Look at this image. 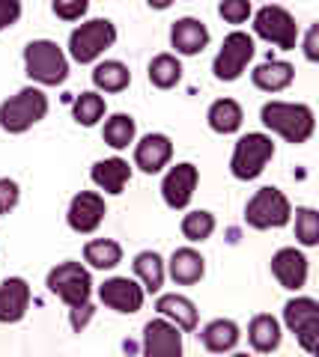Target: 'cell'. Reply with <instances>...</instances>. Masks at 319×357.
<instances>
[{"instance_id": "obj_30", "label": "cell", "mask_w": 319, "mask_h": 357, "mask_svg": "<svg viewBox=\"0 0 319 357\" xmlns=\"http://www.w3.org/2000/svg\"><path fill=\"white\" fill-rule=\"evenodd\" d=\"M135 119H131L128 114H114L111 119L105 122V131H102V137L107 146H114V149H126L131 140H135Z\"/></svg>"}, {"instance_id": "obj_34", "label": "cell", "mask_w": 319, "mask_h": 357, "mask_svg": "<svg viewBox=\"0 0 319 357\" xmlns=\"http://www.w3.org/2000/svg\"><path fill=\"white\" fill-rule=\"evenodd\" d=\"M218 13H221L227 24H245L251 15V0H221Z\"/></svg>"}, {"instance_id": "obj_32", "label": "cell", "mask_w": 319, "mask_h": 357, "mask_svg": "<svg viewBox=\"0 0 319 357\" xmlns=\"http://www.w3.org/2000/svg\"><path fill=\"white\" fill-rule=\"evenodd\" d=\"M102 116H105V98L98 93H81L75 98V119H78L81 126L90 128Z\"/></svg>"}, {"instance_id": "obj_39", "label": "cell", "mask_w": 319, "mask_h": 357, "mask_svg": "<svg viewBox=\"0 0 319 357\" xmlns=\"http://www.w3.org/2000/svg\"><path fill=\"white\" fill-rule=\"evenodd\" d=\"M304 57L311 63L319 60V24H311V30H307V36H304Z\"/></svg>"}, {"instance_id": "obj_27", "label": "cell", "mask_w": 319, "mask_h": 357, "mask_svg": "<svg viewBox=\"0 0 319 357\" xmlns=\"http://www.w3.org/2000/svg\"><path fill=\"white\" fill-rule=\"evenodd\" d=\"M84 259L93 268H98V271H111V268L123 262V248L111 238H96V241H87Z\"/></svg>"}, {"instance_id": "obj_12", "label": "cell", "mask_w": 319, "mask_h": 357, "mask_svg": "<svg viewBox=\"0 0 319 357\" xmlns=\"http://www.w3.org/2000/svg\"><path fill=\"white\" fill-rule=\"evenodd\" d=\"M98 298H102L105 307L131 316V312L144 307V286H138L128 277H114V280H105V286L98 289Z\"/></svg>"}, {"instance_id": "obj_17", "label": "cell", "mask_w": 319, "mask_h": 357, "mask_svg": "<svg viewBox=\"0 0 319 357\" xmlns=\"http://www.w3.org/2000/svg\"><path fill=\"white\" fill-rule=\"evenodd\" d=\"M170 45L176 48V54H185V57H194L209 45V30L203 21L197 18H179L170 27Z\"/></svg>"}, {"instance_id": "obj_7", "label": "cell", "mask_w": 319, "mask_h": 357, "mask_svg": "<svg viewBox=\"0 0 319 357\" xmlns=\"http://www.w3.org/2000/svg\"><path fill=\"white\" fill-rule=\"evenodd\" d=\"M48 289L69 307H78L90 301L93 280H90V271L81 262H60L57 268L48 271Z\"/></svg>"}, {"instance_id": "obj_15", "label": "cell", "mask_w": 319, "mask_h": 357, "mask_svg": "<svg viewBox=\"0 0 319 357\" xmlns=\"http://www.w3.org/2000/svg\"><path fill=\"white\" fill-rule=\"evenodd\" d=\"M66 220H69V227L75 232H84V236L98 229V223L105 220V199L98 194H93V191H81L69 203V215H66Z\"/></svg>"}, {"instance_id": "obj_10", "label": "cell", "mask_w": 319, "mask_h": 357, "mask_svg": "<svg viewBox=\"0 0 319 357\" xmlns=\"http://www.w3.org/2000/svg\"><path fill=\"white\" fill-rule=\"evenodd\" d=\"M283 321L295 333L304 351H316L319 345V304L313 298H295L283 307Z\"/></svg>"}, {"instance_id": "obj_31", "label": "cell", "mask_w": 319, "mask_h": 357, "mask_svg": "<svg viewBox=\"0 0 319 357\" xmlns=\"http://www.w3.org/2000/svg\"><path fill=\"white\" fill-rule=\"evenodd\" d=\"M215 232V215L212 211H191L182 218V236L188 241H206Z\"/></svg>"}, {"instance_id": "obj_36", "label": "cell", "mask_w": 319, "mask_h": 357, "mask_svg": "<svg viewBox=\"0 0 319 357\" xmlns=\"http://www.w3.org/2000/svg\"><path fill=\"white\" fill-rule=\"evenodd\" d=\"M18 206V185L13 178H0V215H9Z\"/></svg>"}, {"instance_id": "obj_40", "label": "cell", "mask_w": 319, "mask_h": 357, "mask_svg": "<svg viewBox=\"0 0 319 357\" xmlns=\"http://www.w3.org/2000/svg\"><path fill=\"white\" fill-rule=\"evenodd\" d=\"M147 3L152 9H168V6H173V0H147Z\"/></svg>"}, {"instance_id": "obj_33", "label": "cell", "mask_w": 319, "mask_h": 357, "mask_svg": "<svg viewBox=\"0 0 319 357\" xmlns=\"http://www.w3.org/2000/svg\"><path fill=\"white\" fill-rule=\"evenodd\" d=\"M295 238L304 248H316L319 241V215L313 208H299L295 211Z\"/></svg>"}, {"instance_id": "obj_9", "label": "cell", "mask_w": 319, "mask_h": 357, "mask_svg": "<svg viewBox=\"0 0 319 357\" xmlns=\"http://www.w3.org/2000/svg\"><path fill=\"white\" fill-rule=\"evenodd\" d=\"M251 57H254V39H251L248 33L236 30L224 39L221 51H218V57L212 63V72L218 81H236V77H242V72H245Z\"/></svg>"}, {"instance_id": "obj_11", "label": "cell", "mask_w": 319, "mask_h": 357, "mask_svg": "<svg viewBox=\"0 0 319 357\" xmlns=\"http://www.w3.org/2000/svg\"><path fill=\"white\" fill-rule=\"evenodd\" d=\"M197 178H200V173H197L194 164H176V167H170V173L164 176V182H161L164 203H168L170 208H185L191 203V197H194Z\"/></svg>"}, {"instance_id": "obj_29", "label": "cell", "mask_w": 319, "mask_h": 357, "mask_svg": "<svg viewBox=\"0 0 319 357\" xmlns=\"http://www.w3.org/2000/svg\"><path fill=\"white\" fill-rule=\"evenodd\" d=\"M179 77H182V66L173 54H158V57L149 63V84L152 86L170 89V86L179 84Z\"/></svg>"}, {"instance_id": "obj_18", "label": "cell", "mask_w": 319, "mask_h": 357, "mask_svg": "<svg viewBox=\"0 0 319 357\" xmlns=\"http://www.w3.org/2000/svg\"><path fill=\"white\" fill-rule=\"evenodd\" d=\"M170 155H173L170 137H164V134H147V137L135 146V164L144 173H158L168 167Z\"/></svg>"}, {"instance_id": "obj_1", "label": "cell", "mask_w": 319, "mask_h": 357, "mask_svg": "<svg viewBox=\"0 0 319 357\" xmlns=\"http://www.w3.org/2000/svg\"><path fill=\"white\" fill-rule=\"evenodd\" d=\"M262 126L278 131L283 140L299 146V143H307L313 134V110L307 105H290V102H269L260 110Z\"/></svg>"}, {"instance_id": "obj_8", "label": "cell", "mask_w": 319, "mask_h": 357, "mask_svg": "<svg viewBox=\"0 0 319 357\" xmlns=\"http://www.w3.org/2000/svg\"><path fill=\"white\" fill-rule=\"evenodd\" d=\"M254 33L283 51H292L299 42V24L283 6H262L254 15Z\"/></svg>"}, {"instance_id": "obj_22", "label": "cell", "mask_w": 319, "mask_h": 357, "mask_svg": "<svg viewBox=\"0 0 319 357\" xmlns=\"http://www.w3.org/2000/svg\"><path fill=\"white\" fill-rule=\"evenodd\" d=\"M200 340H203L206 349L215 351V354L233 351L236 342H239V325L236 321H230V319H215V321H209V325L203 328Z\"/></svg>"}, {"instance_id": "obj_6", "label": "cell", "mask_w": 319, "mask_h": 357, "mask_svg": "<svg viewBox=\"0 0 319 357\" xmlns=\"http://www.w3.org/2000/svg\"><path fill=\"white\" fill-rule=\"evenodd\" d=\"M290 215H292L290 199L283 197V191H278V188H260L245 208V220H248V227H254V229L287 227Z\"/></svg>"}, {"instance_id": "obj_23", "label": "cell", "mask_w": 319, "mask_h": 357, "mask_svg": "<svg viewBox=\"0 0 319 357\" xmlns=\"http://www.w3.org/2000/svg\"><path fill=\"white\" fill-rule=\"evenodd\" d=\"M156 310L164 319H173L179 331H194L197 328V307L182 295H161L156 301Z\"/></svg>"}, {"instance_id": "obj_5", "label": "cell", "mask_w": 319, "mask_h": 357, "mask_svg": "<svg viewBox=\"0 0 319 357\" xmlns=\"http://www.w3.org/2000/svg\"><path fill=\"white\" fill-rule=\"evenodd\" d=\"M274 158V143L266 134H245V137L236 140V149H233V161H230V170H233L236 178L242 182H251L257 178L266 164Z\"/></svg>"}, {"instance_id": "obj_2", "label": "cell", "mask_w": 319, "mask_h": 357, "mask_svg": "<svg viewBox=\"0 0 319 357\" xmlns=\"http://www.w3.org/2000/svg\"><path fill=\"white\" fill-rule=\"evenodd\" d=\"M48 114V98L36 86H24L13 98H6L0 105V128L9 134H21L30 126H36L39 119H45Z\"/></svg>"}, {"instance_id": "obj_20", "label": "cell", "mask_w": 319, "mask_h": 357, "mask_svg": "<svg viewBox=\"0 0 319 357\" xmlns=\"http://www.w3.org/2000/svg\"><path fill=\"white\" fill-rule=\"evenodd\" d=\"M203 274H206V259L197 250H191V248L173 250V256H170V277L176 283H182V286L200 283Z\"/></svg>"}, {"instance_id": "obj_28", "label": "cell", "mask_w": 319, "mask_h": 357, "mask_svg": "<svg viewBox=\"0 0 319 357\" xmlns=\"http://www.w3.org/2000/svg\"><path fill=\"white\" fill-rule=\"evenodd\" d=\"M135 274L140 277V283H144V292H152L156 295L161 283H164V262L156 250H144L135 256Z\"/></svg>"}, {"instance_id": "obj_21", "label": "cell", "mask_w": 319, "mask_h": 357, "mask_svg": "<svg viewBox=\"0 0 319 357\" xmlns=\"http://www.w3.org/2000/svg\"><path fill=\"white\" fill-rule=\"evenodd\" d=\"M251 77H254V86L266 89V93H281V89H287L292 84L295 69L283 60H269V63L257 66V69L251 72Z\"/></svg>"}, {"instance_id": "obj_4", "label": "cell", "mask_w": 319, "mask_h": 357, "mask_svg": "<svg viewBox=\"0 0 319 357\" xmlns=\"http://www.w3.org/2000/svg\"><path fill=\"white\" fill-rule=\"evenodd\" d=\"M117 42V27L107 18H93L69 36V54L75 63H93Z\"/></svg>"}, {"instance_id": "obj_19", "label": "cell", "mask_w": 319, "mask_h": 357, "mask_svg": "<svg viewBox=\"0 0 319 357\" xmlns=\"http://www.w3.org/2000/svg\"><path fill=\"white\" fill-rule=\"evenodd\" d=\"M93 182L102 188L105 194H123L128 178H131V167L123 158H105L93 164Z\"/></svg>"}, {"instance_id": "obj_25", "label": "cell", "mask_w": 319, "mask_h": 357, "mask_svg": "<svg viewBox=\"0 0 319 357\" xmlns=\"http://www.w3.org/2000/svg\"><path fill=\"white\" fill-rule=\"evenodd\" d=\"M93 84L105 93H123V89L131 84V72L126 63L119 60H105L93 69Z\"/></svg>"}, {"instance_id": "obj_37", "label": "cell", "mask_w": 319, "mask_h": 357, "mask_svg": "<svg viewBox=\"0 0 319 357\" xmlns=\"http://www.w3.org/2000/svg\"><path fill=\"white\" fill-rule=\"evenodd\" d=\"M21 18V0H0V30L13 27Z\"/></svg>"}, {"instance_id": "obj_3", "label": "cell", "mask_w": 319, "mask_h": 357, "mask_svg": "<svg viewBox=\"0 0 319 357\" xmlns=\"http://www.w3.org/2000/svg\"><path fill=\"white\" fill-rule=\"evenodd\" d=\"M24 66H27V75L33 81L45 84V86H57L66 81V75H69V60H66V54L57 48V42H51V39L30 42L24 48Z\"/></svg>"}, {"instance_id": "obj_26", "label": "cell", "mask_w": 319, "mask_h": 357, "mask_svg": "<svg viewBox=\"0 0 319 357\" xmlns=\"http://www.w3.org/2000/svg\"><path fill=\"white\" fill-rule=\"evenodd\" d=\"M209 128L218 134H236L242 128V107L233 102V98H218V102L209 107Z\"/></svg>"}, {"instance_id": "obj_38", "label": "cell", "mask_w": 319, "mask_h": 357, "mask_svg": "<svg viewBox=\"0 0 319 357\" xmlns=\"http://www.w3.org/2000/svg\"><path fill=\"white\" fill-rule=\"evenodd\" d=\"M93 304L87 301V304H78V307H72V312H69V321H72V331H84L87 325H90V319H93Z\"/></svg>"}, {"instance_id": "obj_14", "label": "cell", "mask_w": 319, "mask_h": 357, "mask_svg": "<svg viewBox=\"0 0 319 357\" xmlns=\"http://www.w3.org/2000/svg\"><path fill=\"white\" fill-rule=\"evenodd\" d=\"M272 274L278 277V283L290 292H299L307 283V256L295 248H281L272 256Z\"/></svg>"}, {"instance_id": "obj_13", "label": "cell", "mask_w": 319, "mask_h": 357, "mask_svg": "<svg viewBox=\"0 0 319 357\" xmlns=\"http://www.w3.org/2000/svg\"><path fill=\"white\" fill-rule=\"evenodd\" d=\"M144 351L152 357H179L182 354V333L168 319H152L144 328Z\"/></svg>"}, {"instance_id": "obj_16", "label": "cell", "mask_w": 319, "mask_h": 357, "mask_svg": "<svg viewBox=\"0 0 319 357\" xmlns=\"http://www.w3.org/2000/svg\"><path fill=\"white\" fill-rule=\"evenodd\" d=\"M30 307V286L21 277H9L0 283V321L3 325H15L24 319Z\"/></svg>"}, {"instance_id": "obj_24", "label": "cell", "mask_w": 319, "mask_h": 357, "mask_svg": "<svg viewBox=\"0 0 319 357\" xmlns=\"http://www.w3.org/2000/svg\"><path fill=\"white\" fill-rule=\"evenodd\" d=\"M248 340L254 345V351H274L281 345V325L274 316H254L251 319V328H248Z\"/></svg>"}, {"instance_id": "obj_35", "label": "cell", "mask_w": 319, "mask_h": 357, "mask_svg": "<svg viewBox=\"0 0 319 357\" xmlns=\"http://www.w3.org/2000/svg\"><path fill=\"white\" fill-rule=\"evenodd\" d=\"M87 6H90V0H54V15L63 18V21H78Z\"/></svg>"}]
</instances>
